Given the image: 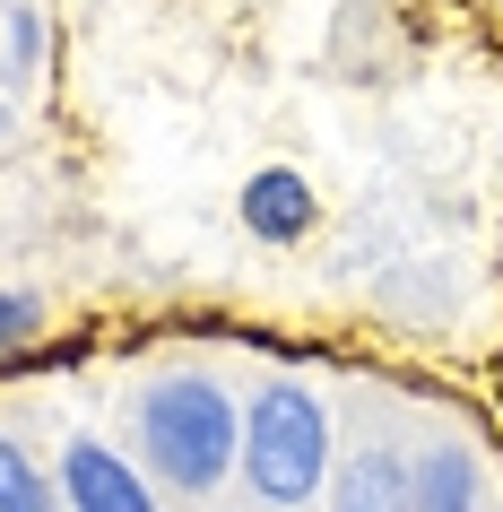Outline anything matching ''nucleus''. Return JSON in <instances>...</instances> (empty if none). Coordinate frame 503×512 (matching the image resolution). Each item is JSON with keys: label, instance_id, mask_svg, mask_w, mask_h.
<instances>
[{"label": "nucleus", "instance_id": "obj_8", "mask_svg": "<svg viewBox=\"0 0 503 512\" xmlns=\"http://www.w3.org/2000/svg\"><path fill=\"white\" fill-rule=\"evenodd\" d=\"M35 339V296H9V287H0V356H18Z\"/></svg>", "mask_w": 503, "mask_h": 512}, {"label": "nucleus", "instance_id": "obj_4", "mask_svg": "<svg viewBox=\"0 0 503 512\" xmlns=\"http://www.w3.org/2000/svg\"><path fill=\"white\" fill-rule=\"evenodd\" d=\"M313 183L304 174H287V165H261L252 183H243V235H261V243H295V235H313Z\"/></svg>", "mask_w": 503, "mask_h": 512}, {"label": "nucleus", "instance_id": "obj_2", "mask_svg": "<svg viewBox=\"0 0 503 512\" xmlns=\"http://www.w3.org/2000/svg\"><path fill=\"white\" fill-rule=\"evenodd\" d=\"M243 478L269 504H304L330 478V417L304 382H269L243 417Z\"/></svg>", "mask_w": 503, "mask_h": 512}, {"label": "nucleus", "instance_id": "obj_7", "mask_svg": "<svg viewBox=\"0 0 503 512\" xmlns=\"http://www.w3.org/2000/svg\"><path fill=\"white\" fill-rule=\"evenodd\" d=\"M0 512H70L61 504V478H44L18 443H0Z\"/></svg>", "mask_w": 503, "mask_h": 512}, {"label": "nucleus", "instance_id": "obj_1", "mask_svg": "<svg viewBox=\"0 0 503 512\" xmlns=\"http://www.w3.org/2000/svg\"><path fill=\"white\" fill-rule=\"evenodd\" d=\"M139 443H148V460H157L165 486L209 495V486L243 460V417H235V400H226L217 382L183 374V382H157V391L139 400Z\"/></svg>", "mask_w": 503, "mask_h": 512}, {"label": "nucleus", "instance_id": "obj_3", "mask_svg": "<svg viewBox=\"0 0 503 512\" xmlns=\"http://www.w3.org/2000/svg\"><path fill=\"white\" fill-rule=\"evenodd\" d=\"M61 504L70 512H157V495H148V478H139L122 452H105V443H70L61 452Z\"/></svg>", "mask_w": 503, "mask_h": 512}, {"label": "nucleus", "instance_id": "obj_5", "mask_svg": "<svg viewBox=\"0 0 503 512\" xmlns=\"http://www.w3.org/2000/svg\"><path fill=\"white\" fill-rule=\"evenodd\" d=\"M339 512H417V495H408V460L399 452H356L339 469Z\"/></svg>", "mask_w": 503, "mask_h": 512}, {"label": "nucleus", "instance_id": "obj_6", "mask_svg": "<svg viewBox=\"0 0 503 512\" xmlns=\"http://www.w3.org/2000/svg\"><path fill=\"white\" fill-rule=\"evenodd\" d=\"M408 495H417V512H477L469 452H417L408 460Z\"/></svg>", "mask_w": 503, "mask_h": 512}]
</instances>
